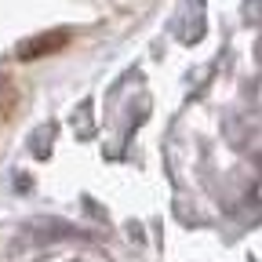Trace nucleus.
Here are the masks:
<instances>
[{
    "mask_svg": "<svg viewBox=\"0 0 262 262\" xmlns=\"http://www.w3.org/2000/svg\"><path fill=\"white\" fill-rule=\"evenodd\" d=\"M66 44H70V33L66 29H48V33H37V37H29L15 48V55L22 62H33V58H48V55H58Z\"/></svg>",
    "mask_w": 262,
    "mask_h": 262,
    "instance_id": "nucleus-1",
    "label": "nucleus"
}]
</instances>
